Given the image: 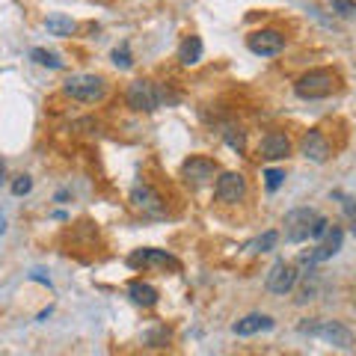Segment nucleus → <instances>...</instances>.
Listing matches in <instances>:
<instances>
[{
  "mask_svg": "<svg viewBox=\"0 0 356 356\" xmlns=\"http://www.w3.org/2000/svg\"><path fill=\"white\" fill-rule=\"evenodd\" d=\"M339 89V74L332 69H312L303 77H297L294 92L306 102H315V98H327Z\"/></svg>",
  "mask_w": 356,
  "mask_h": 356,
  "instance_id": "nucleus-1",
  "label": "nucleus"
},
{
  "mask_svg": "<svg viewBox=\"0 0 356 356\" xmlns=\"http://www.w3.org/2000/svg\"><path fill=\"white\" fill-rule=\"evenodd\" d=\"M63 92L74 98V102L95 104L107 95V83H104V77H98V74H72L69 81L63 83Z\"/></svg>",
  "mask_w": 356,
  "mask_h": 356,
  "instance_id": "nucleus-2",
  "label": "nucleus"
},
{
  "mask_svg": "<svg viewBox=\"0 0 356 356\" xmlns=\"http://www.w3.org/2000/svg\"><path fill=\"white\" fill-rule=\"evenodd\" d=\"M166 92L154 83V81H134L125 92V102L131 110H137V113H152V110H158L163 104Z\"/></svg>",
  "mask_w": 356,
  "mask_h": 356,
  "instance_id": "nucleus-3",
  "label": "nucleus"
},
{
  "mask_svg": "<svg viewBox=\"0 0 356 356\" xmlns=\"http://www.w3.org/2000/svg\"><path fill=\"white\" fill-rule=\"evenodd\" d=\"M300 332H306V336H315V339H324L330 344H336V348H353L356 339H353V332L339 324V321H306V324H300Z\"/></svg>",
  "mask_w": 356,
  "mask_h": 356,
  "instance_id": "nucleus-4",
  "label": "nucleus"
},
{
  "mask_svg": "<svg viewBox=\"0 0 356 356\" xmlns=\"http://www.w3.org/2000/svg\"><path fill=\"white\" fill-rule=\"evenodd\" d=\"M321 214L315 208H294L285 214V241L288 243H303L312 238V229H315V220Z\"/></svg>",
  "mask_w": 356,
  "mask_h": 356,
  "instance_id": "nucleus-5",
  "label": "nucleus"
},
{
  "mask_svg": "<svg viewBox=\"0 0 356 356\" xmlns=\"http://www.w3.org/2000/svg\"><path fill=\"white\" fill-rule=\"evenodd\" d=\"M128 264L134 270H152V267H161V270H181V261L175 259L172 252L166 250H152V247H143V250H134L128 255Z\"/></svg>",
  "mask_w": 356,
  "mask_h": 356,
  "instance_id": "nucleus-6",
  "label": "nucleus"
},
{
  "mask_svg": "<svg viewBox=\"0 0 356 356\" xmlns=\"http://www.w3.org/2000/svg\"><path fill=\"white\" fill-rule=\"evenodd\" d=\"M285 33L273 30V27H264V30H255L247 36V48L255 54V57H276V54L285 51Z\"/></svg>",
  "mask_w": 356,
  "mask_h": 356,
  "instance_id": "nucleus-7",
  "label": "nucleus"
},
{
  "mask_svg": "<svg viewBox=\"0 0 356 356\" xmlns=\"http://www.w3.org/2000/svg\"><path fill=\"white\" fill-rule=\"evenodd\" d=\"M300 280V270L291 264V261H273V267L267 270L264 276V285H267V291L270 294H288V291H294V285Z\"/></svg>",
  "mask_w": 356,
  "mask_h": 356,
  "instance_id": "nucleus-8",
  "label": "nucleus"
},
{
  "mask_svg": "<svg viewBox=\"0 0 356 356\" xmlns=\"http://www.w3.org/2000/svg\"><path fill=\"white\" fill-rule=\"evenodd\" d=\"M214 196L226 205H238L243 196H247V178L241 172H222L217 175V184H214Z\"/></svg>",
  "mask_w": 356,
  "mask_h": 356,
  "instance_id": "nucleus-9",
  "label": "nucleus"
},
{
  "mask_svg": "<svg viewBox=\"0 0 356 356\" xmlns=\"http://www.w3.org/2000/svg\"><path fill=\"white\" fill-rule=\"evenodd\" d=\"M131 205H134V211H140V214H146V217H163V211H166V202L161 199V193L154 191V187H149V184L134 187L131 191Z\"/></svg>",
  "mask_w": 356,
  "mask_h": 356,
  "instance_id": "nucleus-10",
  "label": "nucleus"
},
{
  "mask_svg": "<svg viewBox=\"0 0 356 356\" xmlns=\"http://www.w3.org/2000/svg\"><path fill=\"white\" fill-rule=\"evenodd\" d=\"M214 175H217V161L202 158V154H196V158H187L181 163V178H184L187 184H208Z\"/></svg>",
  "mask_w": 356,
  "mask_h": 356,
  "instance_id": "nucleus-11",
  "label": "nucleus"
},
{
  "mask_svg": "<svg viewBox=\"0 0 356 356\" xmlns=\"http://www.w3.org/2000/svg\"><path fill=\"white\" fill-rule=\"evenodd\" d=\"M341 243H344V232L339 229V226H332L330 232H327V238L324 241H318V247L312 250L309 255H303V264H321V261H327V259H332V255H339V250H341Z\"/></svg>",
  "mask_w": 356,
  "mask_h": 356,
  "instance_id": "nucleus-12",
  "label": "nucleus"
},
{
  "mask_svg": "<svg viewBox=\"0 0 356 356\" xmlns=\"http://www.w3.org/2000/svg\"><path fill=\"white\" fill-rule=\"evenodd\" d=\"M259 154L264 161H285L291 154V140L285 131H267L259 143Z\"/></svg>",
  "mask_w": 356,
  "mask_h": 356,
  "instance_id": "nucleus-13",
  "label": "nucleus"
},
{
  "mask_svg": "<svg viewBox=\"0 0 356 356\" xmlns=\"http://www.w3.org/2000/svg\"><path fill=\"white\" fill-rule=\"evenodd\" d=\"M300 154H303L306 161H312V163H327L330 161V143H327V137L318 128L306 131L303 140H300Z\"/></svg>",
  "mask_w": 356,
  "mask_h": 356,
  "instance_id": "nucleus-14",
  "label": "nucleus"
},
{
  "mask_svg": "<svg viewBox=\"0 0 356 356\" xmlns=\"http://www.w3.org/2000/svg\"><path fill=\"white\" fill-rule=\"evenodd\" d=\"M273 330V318L270 315H261V312H252V315L241 318L235 327H232V332L235 336H255V332H267Z\"/></svg>",
  "mask_w": 356,
  "mask_h": 356,
  "instance_id": "nucleus-15",
  "label": "nucleus"
},
{
  "mask_svg": "<svg viewBox=\"0 0 356 356\" xmlns=\"http://www.w3.org/2000/svg\"><path fill=\"white\" fill-rule=\"evenodd\" d=\"M202 51L205 44L199 36H184V42L178 44V63L181 65H196L199 60H202Z\"/></svg>",
  "mask_w": 356,
  "mask_h": 356,
  "instance_id": "nucleus-16",
  "label": "nucleus"
},
{
  "mask_svg": "<svg viewBox=\"0 0 356 356\" xmlns=\"http://www.w3.org/2000/svg\"><path fill=\"white\" fill-rule=\"evenodd\" d=\"M128 294H131V300H134V303H137V306H143V309H152L154 303H158V288H154V285H149V282H131L128 285Z\"/></svg>",
  "mask_w": 356,
  "mask_h": 356,
  "instance_id": "nucleus-17",
  "label": "nucleus"
},
{
  "mask_svg": "<svg viewBox=\"0 0 356 356\" xmlns=\"http://www.w3.org/2000/svg\"><path fill=\"white\" fill-rule=\"evenodd\" d=\"M44 30H48L51 36H60V39H65V36H72V33L77 30V24H74V21H72L69 15L54 13V15L44 18Z\"/></svg>",
  "mask_w": 356,
  "mask_h": 356,
  "instance_id": "nucleus-18",
  "label": "nucleus"
},
{
  "mask_svg": "<svg viewBox=\"0 0 356 356\" xmlns=\"http://www.w3.org/2000/svg\"><path fill=\"white\" fill-rule=\"evenodd\" d=\"M30 60L36 63V65H44V69H65V63H63L60 54L44 51V48H33L30 51Z\"/></svg>",
  "mask_w": 356,
  "mask_h": 356,
  "instance_id": "nucleus-19",
  "label": "nucleus"
},
{
  "mask_svg": "<svg viewBox=\"0 0 356 356\" xmlns=\"http://www.w3.org/2000/svg\"><path fill=\"white\" fill-rule=\"evenodd\" d=\"M276 241H280V235H276V232H264L261 238H255V241L247 243V250H250V252H270V250L276 247Z\"/></svg>",
  "mask_w": 356,
  "mask_h": 356,
  "instance_id": "nucleus-20",
  "label": "nucleus"
},
{
  "mask_svg": "<svg viewBox=\"0 0 356 356\" xmlns=\"http://www.w3.org/2000/svg\"><path fill=\"white\" fill-rule=\"evenodd\" d=\"M226 143H229V149H235L238 154L247 149V134H243L241 128H226Z\"/></svg>",
  "mask_w": 356,
  "mask_h": 356,
  "instance_id": "nucleus-21",
  "label": "nucleus"
},
{
  "mask_svg": "<svg viewBox=\"0 0 356 356\" xmlns=\"http://www.w3.org/2000/svg\"><path fill=\"white\" fill-rule=\"evenodd\" d=\"M282 181H285V172H282V170H264V187H267L270 193L280 191Z\"/></svg>",
  "mask_w": 356,
  "mask_h": 356,
  "instance_id": "nucleus-22",
  "label": "nucleus"
},
{
  "mask_svg": "<svg viewBox=\"0 0 356 356\" xmlns=\"http://www.w3.org/2000/svg\"><path fill=\"white\" fill-rule=\"evenodd\" d=\"M113 63L119 65V69H131L134 60H131V51H128V42H122L119 48L113 51Z\"/></svg>",
  "mask_w": 356,
  "mask_h": 356,
  "instance_id": "nucleus-23",
  "label": "nucleus"
},
{
  "mask_svg": "<svg viewBox=\"0 0 356 356\" xmlns=\"http://www.w3.org/2000/svg\"><path fill=\"white\" fill-rule=\"evenodd\" d=\"M332 9L344 18H353L356 15V0H332Z\"/></svg>",
  "mask_w": 356,
  "mask_h": 356,
  "instance_id": "nucleus-24",
  "label": "nucleus"
},
{
  "mask_svg": "<svg viewBox=\"0 0 356 356\" xmlns=\"http://www.w3.org/2000/svg\"><path fill=\"white\" fill-rule=\"evenodd\" d=\"M33 191V178L30 175H18L15 181H13V193L15 196H27Z\"/></svg>",
  "mask_w": 356,
  "mask_h": 356,
  "instance_id": "nucleus-25",
  "label": "nucleus"
},
{
  "mask_svg": "<svg viewBox=\"0 0 356 356\" xmlns=\"http://www.w3.org/2000/svg\"><path fill=\"white\" fill-rule=\"evenodd\" d=\"M330 229H332L330 220H327V217H318V220H315V229H312V241H324Z\"/></svg>",
  "mask_w": 356,
  "mask_h": 356,
  "instance_id": "nucleus-26",
  "label": "nucleus"
},
{
  "mask_svg": "<svg viewBox=\"0 0 356 356\" xmlns=\"http://www.w3.org/2000/svg\"><path fill=\"white\" fill-rule=\"evenodd\" d=\"M336 199H341V208H344V214L350 217L353 229H356V202H353V199H348V196H341V193H336Z\"/></svg>",
  "mask_w": 356,
  "mask_h": 356,
  "instance_id": "nucleus-27",
  "label": "nucleus"
},
{
  "mask_svg": "<svg viewBox=\"0 0 356 356\" xmlns=\"http://www.w3.org/2000/svg\"><path fill=\"white\" fill-rule=\"evenodd\" d=\"M6 181V166H3V161H0V184Z\"/></svg>",
  "mask_w": 356,
  "mask_h": 356,
  "instance_id": "nucleus-28",
  "label": "nucleus"
}]
</instances>
